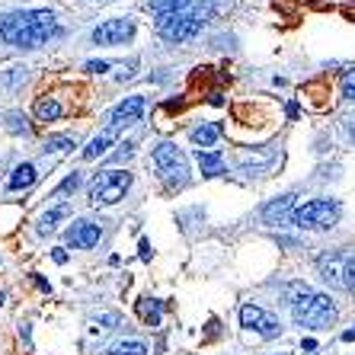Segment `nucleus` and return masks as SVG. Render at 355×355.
Instances as JSON below:
<instances>
[{
    "instance_id": "f257e3e1",
    "label": "nucleus",
    "mask_w": 355,
    "mask_h": 355,
    "mask_svg": "<svg viewBox=\"0 0 355 355\" xmlns=\"http://www.w3.org/2000/svg\"><path fill=\"white\" fill-rule=\"evenodd\" d=\"M55 35H61V29L51 10H19L0 23V39L17 49H39Z\"/></svg>"
},
{
    "instance_id": "f03ea898",
    "label": "nucleus",
    "mask_w": 355,
    "mask_h": 355,
    "mask_svg": "<svg viewBox=\"0 0 355 355\" xmlns=\"http://www.w3.org/2000/svg\"><path fill=\"white\" fill-rule=\"evenodd\" d=\"M211 13V3L205 7H189L182 13H166V17H157V33L164 35L166 42H189L198 35V29L205 26V17Z\"/></svg>"
},
{
    "instance_id": "7ed1b4c3",
    "label": "nucleus",
    "mask_w": 355,
    "mask_h": 355,
    "mask_svg": "<svg viewBox=\"0 0 355 355\" xmlns=\"http://www.w3.org/2000/svg\"><path fill=\"white\" fill-rule=\"evenodd\" d=\"M336 221H339V205L330 202V198H314V202H304L301 208L291 211V224L301 227V231H330Z\"/></svg>"
},
{
    "instance_id": "20e7f679",
    "label": "nucleus",
    "mask_w": 355,
    "mask_h": 355,
    "mask_svg": "<svg viewBox=\"0 0 355 355\" xmlns=\"http://www.w3.org/2000/svg\"><path fill=\"white\" fill-rule=\"evenodd\" d=\"M150 160H154V166H157V173L164 182H170V186H186V180H189V160H186V154H182L176 144L160 141L157 148L150 150Z\"/></svg>"
},
{
    "instance_id": "39448f33",
    "label": "nucleus",
    "mask_w": 355,
    "mask_h": 355,
    "mask_svg": "<svg viewBox=\"0 0 355 355\" xmlns=\"http://www.w3.org/2000/svg\"><path fill=\"white\" fill-rule=\"evenodd\" d=\"M132 189V173L128 170H103L90 182V202L93 205H116L125 192Z\"/></svg>"
},
{
    "instance_id": "423d86ee",
    "label": "nucleus",
    "mask_w": 355,
    "mask_h": 355,
    "mask_svg": "<svg viewBox=\"0 0 355 355\" xmlns=\"http://www.w3.org/2000/svg\"><path fill=\"white\" fill-rule=\"evenodd\" d=\"M291 317H295L297 327H311V330H323V327H330L336 320V307L327 295H311L304 301H297L291 304Z\"/></svg>"
},
{
    "instance_id": "0eeeda50",
    "label": "nucleus",
    "mask_w": 355,
    "mask_h": 355,
    "mask_svg": "<svg viewBox=\"0 0 355 355\" xmlns=\"http://www.w3.org/2000/svg\"><path fill=\"white\" fill-rule=\"evenodd\" d=\"M135 35V23L128 17H116V19H106L93 29V42L96 45H125V42Z\"/></svg>"
},
{
    "instance_id": "6e6552de",
    "label": "nucleus",
    "mask_w": 355,
    "mask_h": 355,
    "mask_svg": "<svg viewBox=\"0 0 355 355\" xmlns=\"http://www.w3.org/2000/svg\"><path fill=\"white\" fill-rule=\"evenodd\" d=\"M99 237H103V231H99V224L87 221V218L74 221L71 227H67V234H64L67 247H74V250H93V247L99 243Z\"/></svg>"
},
{
    "instance_id": "1a4fd4ad",
    "label": "nucleus",
    "mask_w": 355,
    "mask_h": 355,
    "mask_svg": "<svg viewBox=\"0 0 355 355\" xmlns=\"http://www.w3.org/2000/svg\"><path fill=\"white\" fill-rule=\"evenodd\" d=\"M144 96H125L116 109H112V125L116 128H125V125H138L141 116H144Z\"/></svg>"
},
{
    "instance_id": "9d476101",
    "label": "nucleus",
    "mask_w": 355,
    "mask_h": 355,
    "mask_svg": "<svg viewBox=\"0 0 355 355\" xmlns=\"http://www.w3.org/2000/svg\"><path fill=\"white\" fill-rule=\"evenodd\" d=\"M33 116L35 122H58L64 116V106L58 103V96H35V106H33Z\"/></svg>"
},
{
    "instance_id": "9b49d317",
    "label": "nucleus",
    "mask_w": 355,
    "mask_h": 355,
    "mask_svg": "<svg viewBox=\"0 0 355 355\" xmlns=\"http://www.w3.org/2000/svg\"><path fill=\"white\" fill-rule=\"evenodd\" d=\"M221 132H224V128L218 122H202V125H196V128L189 132V138H192V144H198V150H202V148L208 150V148H215V144H218Z\"/></svg>"
},
{
    "instance_id": "f8f14e48",
    "label": "nucleus",
    "mask_w": 355,
    "mask_h": 355,
    "mask_svg": "<svg viewBox=\"0 0 355 355\" xmlns=\"http://www.w3.org/2000/svg\"><path fill=\"white\" fill-rule=\"evenodd\" d=\"M291 208H295V196H291V192H288V196L272 198V202L263 208V221H266V224H279L282 218L291 211Z\"/></svg>"
},
{
    "instance_id": "ddd939ff",
    "label": "nucleus",
    "mask_w": 355,
    "mask_h": 355,
    "mask_svg": "<svg viewBox=\"0 0 355 355\" xmlns=\"http://www.w3.org/2000/svg\"><path fill=\"white\" fill-rule=\"evenodd\" d=\"M112 141H116V125H109L106 132H99L96 138H93L90 144L83 148V160H96V157H103V154L109 150V144H112Z\"/></svg>"
},
{
    "instance_id": "4468645a",
    "label": "nucleus",
    "mask_w": 355,
    "mask_h": 355,
    "mask_svg": "<svg viewBox=\"0 0 355 355\" xmlns=\"http://www.w3.org/2000/svg\"><path fill=\"white\" fill-rule=\"evenodd\" d=\"M35 180H39L35 166H33V164H19V166H13V173H10L7 186H10L13 192H19V189H29Z\"/></svg>"
},
{
    "instance_id": "2eb2a0df",
    "label": "nucleus",
    "mask_w": 355,
    "mask_h": 355,
    "mask_svg": "<svg viewBox=\"0 0 355 355\" xmlns=\"http://www.w3.org/2000/svg\"><path fill=\"white\" fill-rule=\"evenodd\" d=\"M196 160H198V166H202V173L205 176L224 173V157L218 154V150H196Z\"/></svg>"
},
{
    "instance_id": "dca6fc26",
    "label": "nucleus",
    "mask_w": 355,
    "mask_h": 355,
    "mask_svg": "<svg viewBox=\"0 0 355 355\" xmlns=\"http://www.w3.org/2000/svg\"><path fill=\"white\" fill-rule=\"evenodd\" d=\"M192 0H150V13L154 17H166V13H182L189 10Z\"/></svg>"
},
{
    "instance_id": "f3484780",
    "label": "nucleus",
    "mask_w": 355,
    "mask_h": 355,
    "mask_svg": "<svg viewBox=\"0 0 355 355\" xmlns=\"http://www.w3.org/2000/svg\"><path fill=\"white\" fill-rule=\"evenodd\" d=\"M266 317H269V314H263L257 304H243V307H240V323H243L247 330H259V327L266 323Z\"/></svg>"
},
{
    "instance_id": "a211bd4d",
    "label": "nucleus",
    "mask_w": 355,
    "mask_h": 355,
    "mask_svg": "<svg viewBox=\"0 0 355 355\" xmlns=\"http://www.w3.org/2000/svg\"><path fill=\"white\" fill-rule=\"evenodd\" d=\"M67 215H71V208H67V205H55L51 211H45V215L39 218V234L55 231V224H58L61 218H67Z\"/></svg>"
},
{
    "instance_id": "6ab92c4d",
    "label": "nucleus",
    "mask_w": 355,
    "mask_h": 355,
    "mask_svg": "<svg viewBox=\"0 0 355 355\" xmlns=\"http://www.w3.org/2000/svg\"><path fill=\"white\" fill-rule=\"evenodd\" d=\"M138 314H141V320L148 323V327H157L160 323V301H154V297H141Z\"/></svg>"
},
{
    "instance_id": "aec40b11",
    "label": "nucleus",
    "mask_w": 355,
    "mask_h": 355,
    "mask_svg": "<svg viewBox=\"0 0 355 355\" xmlns=\"http://www.w3.org/2000/svg\"><path fill=\"white\" fill-rule=\"evenodd\" d=\"M109 355H148V346L138 339H125V343H116L109 349Z\"/></svg>"
},
{
    "instance_id": "412c9836",
    "label": "nucleus",
    "mask_w": 355,
    "mask_h": 355,
    "mask_svg": "<svg viewBox=\"0 0 355 355\" xmlns=\"http://www.w3.org/2000/svg\"><path fill=\"white\" fill-rule=\"evenodd\" d=\"M71 148H74V141L67 135H55V138L45 141V154H67Z\"/></svg>"
},
{
    "instance_id": "4be33fe9",
    "label": "nucleus",
    "mask_w": 355,
    "mask_h": 355,
    "mask_svg": "<svg viewBox=\"0 0 355 355\" xmlns=\"http://www.w3.org/2000/svg\"><path fill=\"white\" fill-rule=\"evenodd\" d=\"M320 275H323V282H330V285H343L336 259H320Z\"/></svg>"
},
{
    "instance_id": "5701e85b",
    "label": "nucleus",
    "mask_w": 355,
    "mask_h": 355,
    "mask_svg": "<svg viewBox=\"0 0 355 355\" xmlns=\"http://www.w3.org/2000/svg\"><path fill=\"white\" fill-rule=\"evenodd\" d=\"M7 128H10V132H23V135H29V132H33V125H29V122H26V116H19V112H10V116H7Z\"/></svg>"
},
{
    "instance_id": "b1692460",
    "label": "nucleus",
    "mask_w": 355,
    "mask_h": 355,
    "mask_svg": "<svg viewBox=\"0 0 355 355\" xmlns=\"http://www.w3.org/2000/svg\"><path fill=\"white\" fill-rule=\"evenodd\" d=\"M19 80H26V67H10V74L0 77V87H17Z\"/></svg>"
},
{
    "instance_id": "393cba45",
    "label": "nucleus",
    "mask_w": 355,
    "mask_h": 355,
    "mask_svg": "<svg viewBox=\"0 0 355 355\" xmlns=\"http://www.w3.org/2000/svg\"><path fill=\"white\" fill-rule=\"evenodd\" d=\"M77 186H80V173H71L64 182H61L58 189H55V196H64V192H74Z\"/></svg>"
},
{
    "instance_id": "a878e982",
    "label": "nucleus",
    "mask_w": 355,
    "mask_h": 355,
    "mask_svg": "<svg viewBox=\"0 0 355 355\" xmlns=\"http://www.w3.org/2000/svg\"><path fill=\"white\" fill-rule=\"evenodd\" d=\"M343 285H346V288L355 295V259H349L346 269H343Z\"/></svg>"
},
{
    "instance_id": "bb28decb",
    "label": "nucleus",
    "mask_w": 355,
    "mask_h": 355,
    "mask_svg": "<svg viewBox=\"0 0 355 355\" xmlns=\"http://www.w3.org/2000/svg\"><path fill=\"white\" fill-rule=\"evenodd\" d=\"M343 96L355 103V71H346V77H343Z\"/></svg>"
},
{
    "instance_id": "cd10ccee",
    "label": "nucleus",
    "mask_w": 355,
    "mask_h": 355,
    "mask_svg": "<svg viewBox=\"0 0 355 355\" xmlns=\"http://www.w3.org/2000/svg\"><path fill=\"white\" fill-rule=\"evenodd\" d=\"M279 330H282V327H279V320H275V317H266V323H263V327H259V333H263L266 339L279 336Z\"/></svg>"
},
{
    "instance_id": "c85d7f7f",
    "label": "nucleus",
    "mask_w": 355,
    "mask_h": 355,
    "mask_svg": "<svg viewBox=\"0 0 355 355\" xmlns=\"http://www.w3.org/2000/svg\"><path fill=\"white\" fill-rule=\"evenodd\" d=\"M109 61H87V67H83V71H90V74H106L109 71Z\"/></svg>"
},
{
    "instance_id": "c756f323",
    "label": "nucleus",
    "mask_w": 355,
    "mask_h": 355,
    "mask_svg": "<svg viewBox=\"0 0 355 355\" xmlns=\"http://www.w3.org/2000/svg\"><path fill=\"white\" fill-rule=\"evenodd\" d=\"M119 148H122V150H116V160H128L135 154V144H132V141H125V144H119Z\"/></svg>"
},
{
    "instance_id": "7c9ffc66",
    "label": "nucleus",
    "mask_w": 355,
    "mask_h": 355,
    "mask_svg": "<svg viewBox=\"0 0 355 355\" xmlns=\"http://www.w3.org/2000/svg\"><path fill=\"white\" fill-rule=\"evenodd\" d=\"M141 259H150V243H148V240H141Z\"/></svg>"
},
{
    "instance_id": "2f4dec72",
    "label": "nucleus",
    "mask_w": 355,
    "mask_h": 355,
    "mask_svg": "<svg viewBox=\"0 0 355 355\" xmlns=\"http://www.w3.org/2000/svg\"><path fill=\"white\" fill-rule=\"evenodd\" d=\"M51 259H55V263H61V266H64V263H67V253H64V250H55V253H51Z\"/></svg>"
},
{
    "instance_id": "473e14b6",
    "label": "nucleus",
    "mask_w": 355,
    "mask_h": 355,
    "mask_svg": "<svg viewBox=\"0 0 355 355\" xmlns=\"http://www.w3.org/2000/svg\"><path fill=\"white\" fill-rule=\"evenodd\" d=\"M35 285H39L42 291H51V285H49V282H45V279H39V275H35Z\"/></svg>"
},
{
    "instance_id": "72a5a7b5",
    "label": "nucleus",
    "mask_w": 355,
    "mask_h": 355,
    "mask_svg": "<svg viewBox=\"0 0 355 355\" xmlns=\"http://www.w3.org/2000/svg\"><path fill=\"white\" fill-rule=\"evenodd\" d=\"M343 339H346V343H352V339H355V330H346V333H343Z\"/></svg>"
},
{
    "instance_id": "f704fd0d",
    "label": "nucleus",
    "mask_w": 355,
    "mask_h": 355,
    "mask_svg": "<svg viewBox=\"0 0 355 355\" xmlns=\"http://www.w3.org/2000/svg\"><path fill=\"white\" fill-rule=\"evenodd\" d=\"M93 3H112V0H93Z\"/></svg>"
},
{
    "instance_id": "c9c22d12",
    "label": "nucleus",
    "mask_w": 355,
    "mask_h": 355,
    "mask_svg": "<svg viewBox=\"0 0 355 355\" xmlns=\"http://www.w3.org/2000/svg\"><path fill=\"white\" fill-rule=\"evenodd\" d=\"M0 304H3V291H0Z\"/></svg>"
},
{
    "instance_id": "e433bc0d",
    "label": "nucleus",
    "mask_w": 355,
    "mask_h": 355,
    "mask_svg": "<svg viewBox=\"0 0 355 355\" xmlns=\"http://www.w3.org/2000/svg\"><path fill=\"white\" fill-rule=\"evenodd\" d=\"M307 355H314V352H307Z\"/></svg>"
}]
</instances>
